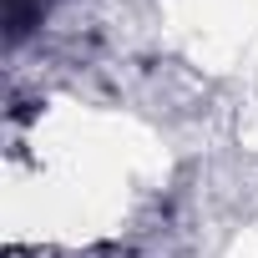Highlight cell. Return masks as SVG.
<instances>
[{
    "mask_svg": "<svg viewBox=\"0 0 258 258\" xmlns=\"http://www.w3.org/2000/svg\"><path fill=\"white\" fill-rule=\"evenodd\" d=\"M6 6H11V36L21 41V36H26V26L41 16V0H6Z\"/></svg>",
    "mask_w": 258,
    "mask_h": 258,
    "instance_id": "obj_1",
    "label": "cell"
}]
</instances>
